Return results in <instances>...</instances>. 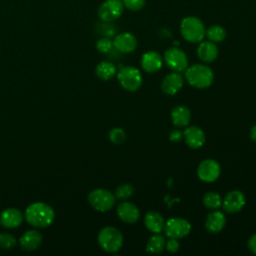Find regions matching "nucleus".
<instances>
[{"instance_id": "cd10ccee", "label": "nucleus", "mask_w": 256, "mask_h": 256, "mask_svg": "<svg viewBox=\"0 0 256 256\" xmlns=\"http://www.w3.org/2000/svg\"><path fill=\"white\" fill-rule=\"evenodd\" d=\"M109 139L114 144H121L126 139V133H125V131L123 129H121L119 127L112 128L109 131Z\"/></svg>"}, {"instance_id": "4be33fe9", "label": "nucleus", "mask_w": 256, "mask_h": 256, "mask_svg": "<svg viewBox=\"0 0 256 256\" xmlns=\"http://www.w3.org/2000/svg\"><path fill=\"white\" fill-rule=\"evenodd\" d=\"M191 119L190 110L183 105H178L174 107L171 111V120L172 123L179 128L188 126Z\"/></svg>"}, {"instance_id": "ddd939ff", "label": "nucleus", "mask_w": 256, "mask_h": 256, "mask_svg": "<svg viewBox=\"0 0 256 256\" xmlns=\"http://www.w3.org/2000/svg\"><path fill=\"white\" fill-rule=\"evenodd\" d=\"M117 215L123 222L133 224L138 221L140 217V211L133 203L124 201L117 206Z\"/></svg>"}, {"instance_id": "7ed1b4c3", "label": "nucleus", "mask_w": 256, "mask_h": 256, "mask_svg": "<svg viewBox=\"0 0 256 256\" xmlns=\"http://www.w3.org/2000/svg\"><path fill=\"white\" fill-rule=\"evenodd\" d=\"M180 32L186 41L190 43H198L204 39L206 29L199 18L188 16L182 19L180 23Z\"/></svg>"}, {"instance_id": "b1692460", "label": "nucleus", "mask_w": 256, "mask_h": 256, "mask_svg": "<svg viewBox=\"0 0 256 256\" xmlns=\"http://www.w3.org/2000/svg\"><path fill=\"white\" fill-rule=\"evenodd\" d=\"M165 244V238L162 235H160V233H155L153 236L149 238L146 245V250L153 254H159L164 250Z\"/></svg>"}, {"instance_id": "dca6fc26", "label": "nucleus", "mask_w": 256, "mask_h": 256, "mask_svg": "<svg viewBox=\"0 0 256 256\" xmlns=\"http://www.w3.org/2000/svg\"><path fill=\"white\" fill-rule=\"evenodd\" d=\"M183 138L186 144L193 149L200 148L205 143V134L198 126H190L183 132Z\"/></svg>"}, {"instance_id": "f8f14e48", "label": "nucleus", "mask_w": 256, "mask_h": 256, "mask_svg": "<svg viewBox=\"0 0 256 256\" xmlns=\"http://www.w3.org/2000/svg\"><path fill=\"white\" fill-rule=\"evenodd\" d=\"M113 46L117 51L121 53H131L136 49L137 39L132 33H119L113 40Z\"/></svg>"}, {"instance_id": "c85d7f7f", "label": "nucleus", "mask_w": 256, "mask_h": 256, "mask_svg": "<svg viewBox=\"0 0 256 256\" xmlns=\"http://www.w3.org/2000/svg\"><path fill=\"white\" fill-rule=\"evenodd\" d=\"M16 245V238L9 233H0V248L8 250Z\"/></svg>"}, {"instance_id": "6e6552de", "label": "nucleus", "mask_w": 256, "mask_h": 256, "mask_svg": "<svg viewBox=\"0 0 256 256\" xmlns=\"http://www.w3.org/2000/svg\"><path fill=\"white\" fill-rule=\"evenodd\" d=\"M164 62L174 72L185 71L188 67V59L186 54L177 47H170L165 51Z\"/></svg>"}, {"instance_id": "bb28decb", "label": "nucleus", "mask_w": 256, "mask_h": 256, "mask_svg": "<svg viewBox=\"0 0 256 256\" xmlns=\"http://www.w3.org/2000/svg\"><path fill=\"white\" fill-rule=\"evenodd\" d=\"M133 193H134V187L129 183H124V184H120L115 189L114 196L116 199L126 200L130 198L133 195Z\"/></svg>"}, {"instance_id": "72a5a7b5", "label": "nucleus", "mask_w": 256, "mask_h": 256, "mask_svg": "<svg viewBox=\"0 0 256 256\" xmlns=\"http://www.w3.org/2000/svg\"><path fill=\"white\" fill-rule=\"evenodd\" d=\"M182 139H183V132L181 130H179V129H174L169 134V140L171 142L177 143V142L181 141Z\"/></svg>"}, {"instance_id": "2eb2a0df", "label": "nucleus", "mask_w": 256, "mask_h": 256, "mask_svg": "<svg viewBox=\"0 0 256 256\" xmlns=\"http://www.w3.org/2000/svg\"><path fill=\"white\" fill-rule=\"evenodd\" d=\"M183 77L180 72H171L166 75L161 83L162 91L167 95L176 94L183 86Z\"/></svg>"}, {"instance_id": "39448f33", "label": "nucleus", "mask_w": 256, "mask_h": 256, "mask_svg": "<svg viewBox=\"0 0 256 256\" xmlns=\"http://www.w3.org/2000/svg\"><path fill=\"white\" fill-rule=\"evenodd\" d=\"M116 198L109 190L94 189L88 194V202L95 210L99 212H106L113 208Z\"/></svg>"}, {"instance_id": "c9c22d12", "label": "nucleus", "mask_w": 256, "mask_h": 256, "mask_svg": "<svg viewBox=\"0 0 256 256\" xmlns=\"http://www.w3.org/2000/svg\"><path fill=\"white\" fill-rule=\"evenodd\" d=\"M250 138L252 141L256 142V124L250 130Z\"/></svg>"}, {"instance_id": "1a4fd4ad", "label": "nucleus", "mask_w": 256, "mask_h": 256, "mask_svg": "<svg viewBox=\"0 0 256 256\" xmlns=\"http://www.w3.org/2000/svg\"><path fill=\"white\" fill-rule=\"evenodd\" d=\"M163 230L167 237L180 239L187 236L190 233L191 224L183 218L175 217L165 222Z\"/></svg>"}, {"instance_id": "9b49d317", "label": "nucleus", "mask_w": 256, "mask_h": 256, "mask_svg": "<svg viewBox=\"0 0 256 256\" xmlns=\"http://www.w3.org/2000/svg\"><path fill=\"white\" fill-rule=\"evenodd\" d=\"M246 203V198L240 190H232L228 192L222 200L223 210L227 213H236L240 211Z\"/></svg>"}, {"instance_id": "f257e3e1", "label": "nucleus", "mask_w": 256, "mask_h": 256, "mask_svg": "<svg viewBox=\"0 0 256 256\" xmlns=\"http://www.w3.org/2000/svg\"><path fill=\"white\" fill-rule=\"evenodd\" d=\"M24 217L30 225L45 228L53 223L55 212L50 205L44 202H34L26 208Z\"/></svg>"}, {"instance_id": "393cba45", "label": "nucleus", "mask_w": 256, "mask_h": 256, "mask_svg": "<svg viewBox=\"0 0 256 256\" xmlns=\"http://www.w3.org/2000/svg\"><path fill=\"white\" fill-rule=\"evenodd\" d=\"M205 36L208 38L209 41L214 43H219L225 39L226 31L220 25H212L206 30Z\"/></svg>"}, {"instance_id": "aec40b11", "label": "nucleus", "mask_w": 256, "mask_h": 256, "mask_svg": "<svg viewBox=\"0 0 256 256\" xmlns=\"http://www.w3.org/2000/svg\"><path fill=\"white\" fill-rule=\"evenodd\" d=\"M197 56L205 63L213 62L218 56V48L214 42L201 41L197 48Z\"/></svg>"}, {"instance_id": "c756f323", "label": "nucleus", "mask_w": 256, "mask_h": 256, "mask_svg": "<svg viewBox=\"0 0 256 256\" xmlns=\"http://www.w3.org/2000/svg\"><path fill=\"white\" fill-rule=\"evenodd\" d=\"M113 47V41L109 37L104 36L96 42V49L101 53H109Z\"/></svg>"}, {"instance_id": "f704fd0d", "label": "nucleus", "mask_w": 256, "mask_h": 256, "mask_svg": "<svg viewBox=\"0 0 256 256\" xmlns=\"http://www.w3.org/2000/svg\"><path fill=\"white\" fill-rule=\"evenodd\" d=\"M247 245H248L249 250H250L253 254L256 255V233H255L254 235H252V236L249 238V240H248V242H247Z\"/></svg>"}, {"instance_id": "2f4dec72", "label": "nucleus", "mask_w": 256, "mask_h": 256, "mask_svg": "<svg viewBox=\"0 0 256 256\" xmlns=\"http://www.w3.org/2000/svg\"><path fill=\"white\" fill-rule=\"evenodd\" d=\"M179 247H180V243H179L178 239H176V238H169V240L166 241L165 248L170 253L177 252L179 250Z\"/></svg>"}, {"instance_id": "4468645a", "label": "nucleus", "mask_w": 256, "mask_h": 256, "mask_svg": "<svg viewBox=\"0 0 256 256\" xmlns=\"http://www.w3.org/2000/svg\"><path fill=\"white\" fill-rule=\"evenodd\" d=\"M23 214L17 208H7L0 214V224L8 229H14L21 225Z\"/></svg>"}, {"instance_id": "9d476101", "label": "nucleus", "mask_w": 256, "mask_h": 256, "mask_svg": "<svg viewBox=\"0 0 256 256\" xmlns=\"http://www.w3.org/2000/svg\"><path fill=\"white\" fill-rule=\"evenodd\" d=\"M221 173L220 164L214 159L203 160L197 168L198 177L204 182H214Z\"/></svg>"}, {"instance_id": "f3484780", "label": "nucleus", "mask_w": 256, "mask_h": 256, "mask_svg": "<svg viewBox=\"0 0 256 256\" xmlns=\"http://www.w3.org/2000/svg\"><path fill=\"white\" fill-rule=\"evenodd\" d=\"M140 63L144 71L149 73H154V72H157L162 67L163 59L158 52L148 51L142 55Z\"/></svg>"}, {"instance_id": "423d86ee", "label": "nucleus", "mask_w": 256, "mask_h": 256, "mask_svg": "<svg viewBox=\"0 0 256 256\" xmlns=\"http://www.w3.org/2000/svg\"><path fill=\"white\" fill-rule=\"evenodd\" d=\"M117 79L122 88L133 92L142 85V75L140 71L133 66H124L117 73Z\"/></svg>"}, {"instance_id": "7c9ffc66", "label": "nucleus", "mask_w": 256, "mask_h": 256, "mask_svg": "<svg viewBox=\"0 0 256 256\" xmlns=\"http://www.w3.org/2000/svg\"><path fill=\"white\" fill-rule=\"evenodd\" d=\"M124 7L131 11H138L145 5V0H122Z\"/></svg>"}, {"instance_id": "20e7f679", "label": "nucleus", "mask_w": 256, "mask_h": 256, "mask_svg": "<svg viewBox=\"0 0 256 256\" xmlns=\"http://www.w3.org/2000/svg\"><path fill=\"white\" fill-rule=\"evenodd\" d=\"M99 246L108 253L117 252L123 244V235L115 227L107 226L100 230L97 237Z\"/></svg>"}, {"instance_id": "a211bd4d", "label": "nucleus", "mask_w": 256, "mask_h": 256, "mask_svg": "<svg viewBox=\"0 0 256 256\" xmlns=\"http://www.w3.org/2000/svg\"><path fill=\"white\" fill-rule=\"evenodd\" d=\"M42 234L37 230H28L19 239V244L23 250H36L42 243Z\"/></svg>"}, {"instance_id": "473e14b6", "label": "nucleus", "mask_w": 256, "mask_h": 256, "mask_svg": "<svg viewBox=\"0 0 256 256\" xmlns=\"http://www.w3.org/2000/svg\"><path fill=\"white\" fill-rule=\"evenodd\" d=\"M100 33L103 34L105 37H110L112 35H114L115 33V29L113 26H111L109 24V22H103V24L100 25Z\"/></svg>"}, {"instance_id": "a878e982", "label": "nucleus", "mask_w": 256, "mask_h": 256, "mask_svg": "<svg viewBox=\"0 0 256 256\" xmlns=\"http://www.w3.org/2000/svg\"><path fill=\"white\" fill-rule=\"evenodd\" d=\"M203 204L207 209L217 210L222 204L221 196L217 192L209 191L203 196Z\"/></svg>"}, {"instance_id": "f03ea898", "label": "nucleus", "mask_w": 256, "mask_h": 256, "mask_svg": "<svg viewBox=\"0 0 256 256\" xmlns=\"http://www.w3.org/2000/svg\"><path fill=\"white\" fill-rule=\"evenodd\" d=\"M185 78L191 86L198 89H204L212 84L214 73L207 65L193 64L186 68Z\"/></svg>"}, {"instance_id": "0eeeda50", "label": "nucleus", "mask_w": 256, "mask_h": 256, "mask_svg": "<svg viewBox=\"0 0 256 256\" xmlns=\"http://www.w3.org/2000/svg\"><path fill=\"white\" fill-rule=\"evenodd\" d=\"M124 5L122 0H105L98 8L97 14L102 22H113L123 13Z\"/></svg>"}, {"instance_id": "6ab92c4d", "label": "nucleus", "mask_w": 256, "mask_h": 256, "mask_svg": "<svg viewBox=\"0 0 256 256\" xmlns=\"http://www.w3.org/2000/svg\"><path fill=\"white\" fill-rule=\"evenodd\" d=\"M226 224V217L225 215L217 210L212 211L208 214L205 220V227L208 232L216 234L219 233Z\"/></svg>"}, {"instance_id": "412c9836", "label": "nucleus", "mask_w": 256, "mask_h": 256, "mask_svg": "<svg viewBox=\"0 0 256 256\" xmlns=\"http://www.w3.org/2000/svg\"><path fill=\"white\" fill-rule=\"evenodd\" d=\"M144 224L146 228L152 233H161L164 229L165 220L163 216L156 211H149L144 217Z\"/></svg>"}, {"instance_id": "5701e85b", "label": "nucleus", "mask_w": 256, "mask_h": 256, "mask_svg": "<svg viewBox=\"0 0 256 256\" xmlns=\"http://www.w3.org/2000/svg\"><path fill=\"white\" fill-rule=\"evenodd\" d=\"M95 72H96V75L98 76V78H100L101 80L107 81V80L112 79L115 76L116 67L111 62L102 61L96 66Z\"/></svg>"}]
</instances>
